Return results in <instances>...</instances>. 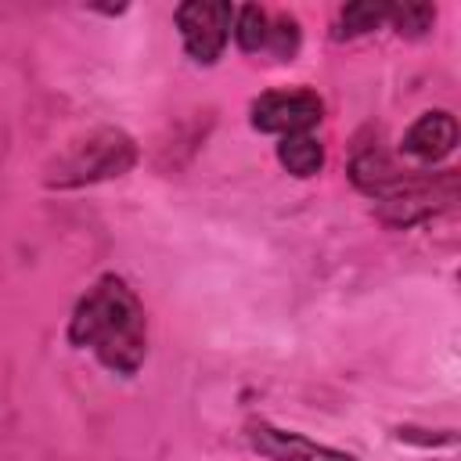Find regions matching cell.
Here are the masks:
<instances>
[{
    "instance_id": "obj_1",
    "label": "cell",
    "mask_w": 461,
    "mask_h": 461,
    "mask_svg": "<svg viewBox=\"0 0 461 461\" xmlns=\"http://www.w3.org/2000/svg\"><path fill=\"white\" fill-rule=\"evenodd\" d=\"M68 342L90 349L112 375H137L148 357V317L137 292L119 277H97L68 317Z\"/></svg>"
},
{
    "instance_id": "obj_2",
    "label": "cell",
    "mask_w": 461,
    "mask_h": 461,
    "mask_svg": "<svg viewBox=\"0 0 461 461\" xmlns=\"http://www.w3.org/2000/svg\"><path fill=\"white\" fill-rule=\"evenodd\" d=\"M137 162V144L122 130H94L79 140H72L50 166H47V184L50 187H83L97 180H112L130 173Z\"/></svg>"
},
{
    "instance_id": "obj_3",
    "label": "cell",
    "mask_w": 461,
    "mask_h": 461,
    "mask_svg": "<svg viewBox=\"0 0 461 461\" xmlns=\"http://www.w3.org/2000/svg\"><path fill=\"white\" fill-rule=\"evenodd\" d=\"M454 202H457V173L443 169V173H411L407 184L389 198L375 202V209L385 227H414L450 209Z\"/></svg>"
},
{
    "instance_id": "obj_4",
    "label": "cell",
    "mask_w": 461,
    "mask_h": 461,
    "mask_svg": "<svg viewBox=\"0 0 461 461\" xmlns=\"http://www.w3.org/2000/svg\"><path fill=\"white\" fill-rule=\"evenodd\" d=\"M176 29L184 40V50L191 61L198 65H212L227 40H230V22H234V7L223 0H187L176 7Z\"/></svg>"
},
{
    "instance_id": "obj_5",
    "label": "cell",
    "mask_w": 461,
    "mask_h": 461,
    "mask_svg": "<svg viewBox=\"0 0 461 461\" xmlns=\"http://www.w3.org/2000/svg\"><path fill=\"white\" fill-rule=\"evenodd\" d=\"M324 119V101L313 90H267L252 101V126L263 133L292 137L310 133Z\"/></svg>"
},
{
    "instance_id": "obj_6",
    "label": "cell",
    "mask_w": 461,
    "mask_h": 461,
    "mask_svg": "<svg viewBox=\"0 0 461 461\" xmlns=\"http://www.w3.org/2000/svg\"><path fill=\"white\" fill-rule=\"evenodd\" d=\"M249 447L267 461H357L346 450H335L328 443H317L303 432L277 429L270 421H256L249 429Z\"/></svg>"
},
{
    "instance_id": "obj_7",
    "label": "cell",
    "mask_w": 461,
    "mask_h": 461,
    "mask_svg": "<svg viewBox=\"0 0 461 461\" xmlns=\"http://www.w3.org/2000/svg\"><path fill=\"white\" fill-rule=\"evenodd\" d=\"M457 144V119L447 108L421 112L411 130L403 133V155L414 158L418 166H436L443 162Z\"/></svg>"
},
{
    "instance_id": "obj_8",
    "label": "cell",
    "mask_w": 461,
    "mask_h": 461,
    "mask_svg": "<svg viewBox=\"0 0 461 461\" xmlns=\"http://www.w3.org/2000/svg\"><path fill=\"white\" fill-rule=\"evenodd\" d=\"M349 176H353V184H357L364 194H371L375 202H382V198H389L393 191H400L411 173L400 169L389 151H382L378 144H371V148H360V151L353 155Z\"/></svg>"
},
{
    "instance_id": "obj_9",
    "label": "cell",
    "mask_w": 461,
    "mask_h": 461,
    "mask_svg": "<svg viewBox=\"0 0 461 461\" xmlns=\"http://www.w3.org/2000/svg\"><path fill=\"white\" fill-rule=\"evenodd\" d=\"M277 162L292 173V176H317L324 166V144L313 133H292L277 140Z\"/></svg>"
},
{
    "instance_id": "obj_10",
    "label": "cell",
    "mask_w": 461,
    "mask_h": 461,
    "mask_svg": "<svg viewBox=\"0 0 461 461\" xmlns=\"http://www.w3.org/2000/svg\"><path fill=\"white\" fill-rule=\"evenodd\" d=\"M267 29H270V18L263 7L256 4H245V7H234V22H230V32L238 40V47L245 54H256V50H267Z\"/></svg>"
},
{
    "instance_id": "obj_11",
    "label": "cell",
    "mask_w": 461,
    "mask_h": 461,
    "mask_svg": "<svg viewBox=\"0 0 461 461\" xmlns=\"http://www.w3.org/2000/svg\"><path fill=\"white\" fill-rule=\"evenodd\" d=\"M389 18V4H346L339 11V36H364L371 29H378Z\"/></svg>"
},
{
    "instance_id": "obj_12",
    "label": "cell",
    "mask_w": 461,
    "mask_h": 461,
    "mask_svg": "<svg viewBox=\"0 0 461 461\" xmlns=\"http://www.w3.org/2000/svg\"><path fill=\"white\" fill-rule=\"evenodd\" d=\"M400 36H425L432 25H436V7L432 4H393L389 7V18H385Z\"/></svg>"
},
{
    "instance_id": "obj_13",
    "label": "cell",
    "mask_w": 461,
    "mask_h": 461,
    "mask_svg": "<svg viewBox=\"0 0 461 461\" xmlns=\"http://www.w3.org/2000/svg\"><path fill=\"white\" fill-rule=\"evenodd\" d=\"M267 50H270L277 61H292L295 50H299V22L288 18V14L270 18V29H267Z\"/></svg>"
}]
</instances>
